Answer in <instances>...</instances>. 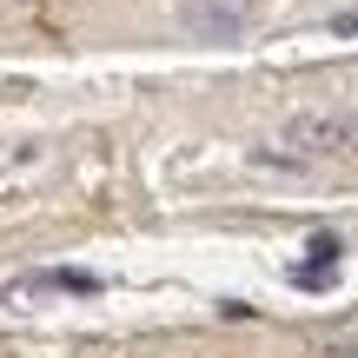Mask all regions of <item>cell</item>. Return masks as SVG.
Returning a JSON list of instances; mask_svg holds the SVG:
<instances>
[{
  "label": "cell",
  "instance_id": "6da1fadb",
  "mask_svg": "<svg viewBox=\"0 0 358 358\" xmlns=\"http://www.w3.org/2000/svg\"><path fill=\"white\" fill-rule=\"evenodd\" d=\"M272 166H312V159H358V106H319L292 113L279 133V153H259Z\"/></svg>",
  "mask_w": 358,
  "mask_h": 358
},
{
  "label": "cell",
  "instance_id": "3957f363",
  "mask_svg": "<svg viewBox=\"0 0 358 358\" xmlns=\"http://www.w3.org/2000/svg\"><path fill=\"white\" fill-rule=\"evenodd\" d=\"M34 292H73V299H93V292H100V279H93V272H80V266L20 272V279H7V285H0V306H20V299H34Z\"/></svg>",
  "mask_w": 358,
  "mask_h": 358
},
{
  "label": "cell",
  "instance_id": "277c9868",
  "mask_svg": "<svg viewBox=\"0 0 358 358\" xmlns=\"http://www.w3.org/2000/svg\"><path fill=\"white\" fill-rule=\"evenodd\" d=\"M338 252H345V239H338V232H312L306 259L292 266V285H299V292H325V285L338 279Z\"/></svg>",
  "mask_w": 358,
  "mask_h": 358
},
{
  "label": "cell",
  "instance_id": "5b68a950",
  "mask_svg": "<svg viewBox=\"0 0 358 358\" xmlns=\"http://www.w3.org/2000/svg\"><path fill=\"white\" fill-rule=\"evenodd\" d=\"M319 358H358V332H332V338H319Z\"/></svg>",
  "mask_w": 358,
  "mask_h": 358
},
{
  "label": "cell",
  "instance_id": "8992f818",
  "mask_svg": "<svg viewBox=\"0 0 358 358\" xmlns=\"http://www.w3.org/2000/svg\"><path fill=\"white\" fill-rule=\"evenodd\" d=\"M332 34H338V40H345V34H358V7H352V13H332Z\"/></svg>",
  "mask_w": 358,
  "mask_h": 358
},
{
  "label": "cell",
  "instance_id": "7a4b0ae2",
  "mask_svg": "<svg viewBox=\"0 0 358 358\" xmlns=\"http://www.w3.org/2000/svg\"><path fill=\"white\" fill-rule=\"evenodd\" d=\"M179 34L186 40H213V47H232V40L252 34L259 0H179Z\"/></svg>",
  "mask_w": 358,
  "mask_h": 358
}]
</instances>
